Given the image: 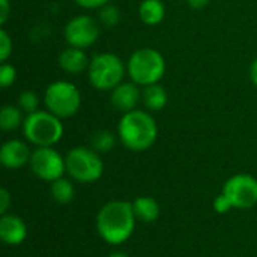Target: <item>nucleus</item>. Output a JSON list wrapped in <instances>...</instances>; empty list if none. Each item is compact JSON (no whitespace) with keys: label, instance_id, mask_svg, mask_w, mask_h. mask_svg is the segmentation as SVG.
<instances>
[{"label":"nucleus","instance_id":"1","mask_svg":"<svg viewBox=\"0 0 257 257\" xmlns=\"http://www.w3.org/2000/svg\"><path fill=\"white\" fill-rule=\"evenodd\" d=\"M136 221L133 203L111 200L99 209L96 215V230L107 244L120 245L134 233Z\"/></svg>","mask_w":257,"mask_h":257},{"label":"nucleus","instance_id":"2","mask_svg":"<svg viewBox=\"0 0 257 257\" xmlns=\"http://www.w3.org/2000/svg\"><path fill=\"white\" fill-rule=\"evenodd\" d=\"M117 137L120 143L133 152L148 151L158 139L157 120L148 110L136 108L123 113L117 123Z\"/></svg>","mask_w":257,"mask_h":257},{"label":"nucleus","instance_id":"3","mask_svg":"<svg viewBox=\"0 0 257 257\" xmlns=\"http://www.w3.org/2000/svg\"><path fill=\"white\" fill-rule=\"evenodd\" d=\"M164 56L151 47L137 48L126 62V75L137 86L146 87L160 83L166 74Z\"/></svg>","mask_w":257,"mask_h":257},{"label":"nucleus","instance_id":"4","mask_svg":"<svg viewBox=\"0 0 257 257\" xmlns=\"http://www.w3.org/2000/svg\"><path fill=\"white\" fill-rule=\"evenodd\" d=\"M24 139L36 148L54 146L63 137V122L48 110H38L26 116L21 126Z\"/></svg>","mask_w":257,"mask_h":257},{"label":"nucleus","instance_id":"5","mask_svg":"<svg viewBox=\"0 0 257 257\" xmlns=\"http://www.w3.org/2000/svg\"><path fill=\"white\" fill-rule=\"evenodd\" d=\"M126 75V63L114 53H99L90 59L87 78L96 90H113L123 81Z\"/></svg>","mask_w":257,"mask_h":257},{"label":"nucleus","instance_id":"6","mask_svg":"<svg viewBox=\"0 0 257 257\" xmlns=\"http://www.w3.org/2000/svg\"><path fill=\"white\" fill-rule=\"evenodd\" d=\"M44 105L45 110L60 119L72 117L81 107V92L71 81L56 80L44 92Z\"/></svg>","mask_w":257,"mask_h":257},{"label":"nucleus","instance_id":"7","mask_svg":"<svg viewBox=\"0 0 257 257\" xmlns=\"http://www.w3.org/2000/svg\"><path fill=\"white\" fill-rule=\"evenodd\" d=\"M66 173L77 182H96L104 173V163L96 151L92 148L77 146L65 155Z\"/></svg>","mask_w":257,"mask_h":257},{"label":"nucleus","instance_id":"8","mask_svg":"<svg viewBox=\"0 0 257 257\" xmlns=\"http://www.w3.org/2000/svg\"><path fill=\"white\" fill-rule=\"evenodd\" d=\"M29 167L36 178L45 182L63 178V173L66 172L65 157H62L53 146L36 148L32 151Z\"/></svg>","mask_w":257,"mask_h":257},{"label":"nucleus","instance_id":"9","mask_svg":"<svg viewBox=\"0 0 257 257\" xmlns=\"http://www.w3.org/2000/svg\"><path fill=\"white\" fill-rule=\"evenodd\" d=\"M221 193L233 209H250L257 205V179L247 173L235 175L224 182Z\"/></svg>","mask_w":257,"mask_h":257},{"label":"nucleus","instance_id":"10","mask_svg":"<svg viewBox=\"0 0 257 257\" xmlns=\"http://www.w3.org/2000/svg\"><path fill=\"white\" fill-rule=\"evenodd\" d=\"M63 35L69 47L89 48L99 38V21L90 15H77L66 23Z\"/></svg>","mask_w":257,"mask_h":257},{"label":"nucleus","instance_id":"11","mask_svg":"<svg viewBox=\"0 0 257 257\" xmlns=\"http://www.w3.org/2000/svg\"><path fill=\"white\" fill-rule=\"evenodd\" d=\"M32 151L29 149L27 143L20 139L8 140L0 148V163L3 167L17 170L23 166L29 164Z\"/></svg>","mask_w":257,"mask_h":257},{"label":"nucleus","instance_id":"12","mask_svg":"<svg viewBox=\"0 0 257 257\" xmlns=\"http://www.w3.org/2000/svg\"><path fill=\"white\" fill-rule=\"evenodd\" d=\"M110 102L114 110L120 113H128L137 108L142 102V90L133 81H122L110 93Z\"/></svg>","mask_w":257,"mask_h":257},{"label":"nucleus","instance_id":"13","mask_svg":"<svg viewBox=\"0 0 257 257\" xmlns=\"http://www.w3.org/2000/svg\"><path fill=\"white\" fill-rule=\"evenodd\" d=\"M27 238V226L23 218L14 214H5L0 218V239L6 245H20Z\"/></svg>","mask_w":257,"mask_h":257},{"label":"nucleus","instance_id":"14","mask_svg":"<svg viewBox=\"0 0 257 257\" xmlns=\"http://www.w3.org/2000/svg\"><path fill=\"white\" fill-rule=\"evenodd\" d=\"M57 63L63 72L69 75H80L81 72L87 71L90 59L83 48H75L68 45V48L60 51Z\"/></svg>","mask_w":257,"mask_h":257},{"label":"nucleus","instance_id":"15","mask_svg":"<svg viewBox=\"0 0 257 257\" xmlns=\"http://www.w3.org/2000/svg\"><path fill=\"white\" fill-rule=\"evenodd\" d=\"M169 102V93L164 86L160 83L143 87L142 90V104L148 111H161Z\"/></svg>","mask_w":257,"mask_h":257},{"label":"nucleus","instance_id":"16","mask_svg":"<svg viewBox=\"0 0 257 257\" xmlns=\"http://www.w3.org/2000/svg\"><path fill=\"white\" fill-rule=\"evenodd\" d=\"M139 18L146 26H158L166 18V6L163 0H142L139 5Z\"/></svg>","mask_w":257,"mask_h":257},{"label":"nucleus","instance_id":"17","mask_svg":"<svg viewBox=\"0 0 257 257\" xmlns=\"http://www.w3.org/2000/svg\"><path fill=\"white\" fill-rule=\"evenodd\" d=\"M134 215L139 221L143 223H154L160 217V205L151 196H140L133 202Z\"/></svg>","mask_w":257,"mask_h":257},{"label":"nucleus","instance_id":"18","mask_svg":"<svg viewBox=\"0 0 257 257\" xmlns=\"http://www.w3.org/2000/svg\"><path fill=\"white\" fill-rule=\"evenodd\" d=\"M24 111L18 105H3L0 110V128L5 133H11L23 126L24 123Z\"/></svg>","mask_w":257,"mask_h":257},{"label":"nucleus","instance_id":"19","mask_svg":"<svg viewBox=\"0 0 257 257\" xmlns=\"http://www.w3.org/2000/svg\"><path fill=\"white\" fill-rule=\"evenodd\" d=\"M51 196L54 199L56 203L59 205H68L72 202L74 196H75V188L72 185V182L66 178H59L56 181L51 182L50 187Z\"/></svg>","mask_w":257,"mask_h":257},{"label":"nucleus","instance_id":"20","mask_svg":"<svg viewBox=\"0 0 257 257\" xmlns=\"http://www.w3.org/2000/svg\"><path fill=\"white\" fill-rule=\"evenodd\" d=\"M116 146V136L108 130H99L90 137V148L98 154H105L113 151Z\"/></svg>","mask_w":257,"mask_h":257},{"label":"nucleus","instance_id":"21","mask_svg":"<svg viewBox=\"0 0 257 257\" xmlns=\"http://www.w3.org/2000/svg\"><path fill=\"white\" fill-rule=\"evenodd\" d=\"M98 20H99V24H102L104 27H116L120 21V11L117 6L111 5V3H107L105 6H102L101 9H98Z\"/></svg>","mask_w":257,"mask_h":257},{"label":"nucleus","instance_id":"22","mask_svg":"<svg viewBox=\"0 0 257 257\" xmlns=\"http://www.w3.org/2000/svg\"><path fill=\"white\" fill-rule=\"evenodd\" d=\"M17 105L26 114H30V113H35V111L39 110V98H38L36 92H33V90H23L18 95Z\"/></svg>","mask_w":257,"mask_h":257},{"label":"nucleus","instance_id":"23","mask_svg":"<svg viewBox=\"0 0 257 257\" xmlns=\"http://www.w3.org/2000/svg\"><path fill=\"white\" fill-rule=\"evenodd\" d=\"M17 80V69L12 63L3 62L0 65V87L8 89L11 87Z\"/></svg>","mask_w":257,"mask_h":257},{"label":"nucleus","instance_id":"24","mask_svg":"<svg viewBox=\"0 0 257 257\" xmlns=\"http://www.w3.org/2000/svg\"><path fill=\"white\" fill-rule=\"evenodd\" d=\"M12 50H14V44H12V38L11 35L2 29L0 30V62H8V59L11 57L12 54Z\"/></svg>","mask_w":257,"mask_h":257},{"label":"nucleus","instance_id":"25","mask_svg":"<svg viewBox=\"0 0 257 257\" xmlns=\"http://www.w3.org/2000/svg\"><path fill=\"white\" fill-rule=\"evenodd\" d=\"M230 209H233V208H232L230 202L227 200V197H226L223 193H221L220 196L215 197V200H214V211H215L217 214H226V212H229Z\"/></svg>","mask_w":257,"mask_h":257},{"label":"nucleus","instance_id":"26","mask_svg":"<svg viewBox=\"0 0 257 257\" xmlns=\"http://www.w3.org/2000/svg\"><path fill=\"white\" fill-rule=\"evenodd\" d=\"M74 2L83 9H101L102 6L110 3V0H74Z\"/></svg>","mask_w":257,"mask_h":257},{"label":"nucleus","instance_id":"27","mask_svg":"<svg viewBox=\"0 0 257 257\" xmlns=\"http://www.w3.org/2000/svg\"><path fill=\"white\" fill-rule=\"evenodd\" d=\"M9 206H11V194L8 193L6 188H2L0 190V214L2 215L8 214Z\"/></svg>","mask_w":257,"mask_h":257},{"label":"nucleus","instance_id":"28","mask_svg":"<svg viewBox=\"0 0 257 257\" xmlns=\"http://www.w3.org/2000/svg\"><path fill=\"white\" fill-rule=\"evenodd\" d=\"M11 15V2L9 0H0V24L5 26L8 18Z\"/></svg>","mask_w":257,"mask_h":257},{"label":"nucleus","instance_id":"29","mask_svg":"<svg viewBox=\"0 0 257 257\" xmlns=\"http://www.w3.org/2000/svg\"><path fill=\"white\" fill-rule=\"evenodd\" d=\"M248 75H250V80H251V83L254 84L257 87V57L251 62V65H250V69H248Z\"/></svg>","mask_w":257,"mask_h":257},{"label":"nucleus","instance_id":"30","mask_svg":"<svg viewBox=\"0 0 257 257\" xmlns=\"http://www.w3.org/2000/svg\"><path fill=\"white\" fill-rule=\"evenodd\" d=\"M209 0H187V5L191 9H203L205 6H208Z\"/></svg>","mask_w":257,"mask_h":257},{"label":"nucleus","instance_id":"31","mask_svg":"<svg viewBox=\"0 0 257 257\" xmlns=\"http://www.w3.org/2000/svg\"><path fill=\"white\" fill-rule=\"evenodd\" d=\"M108 257H130L126 253H123V251H114V253H111Z\"/></svg>","mask_w":257,"mask_h":257}]
</instances>
